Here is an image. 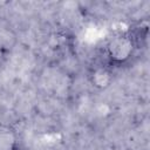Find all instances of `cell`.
<instances>
[{
  "mask_svg": "<svg viewBox=\"0 0 150 150\" xmlns=\"http://www.w3.org/2000/svg\"><path fill=\"white\" fill-rule=\"evenodd\" d=\"M136 46L129 33H118L109 39L105 45V55L111 63L127 62L134 54Z\"/></svg>",
  "mask_w": 150,
  "mask_h": 150,
  "instance_id": "6da1fadb",
  "label": "cell"
},
{
  "mask_svg": "<svg viewBox=\"0 0 150 150\" xmlns=\"http://www.w3.org/2000/svg\"><path fill=\"white\" fill-rule=\"evenodd\" d=\"M0 150H20L18 131L6 123H0Z\"/></svg>",
  "mask_w": 150,
  "mask_h": 150,
  "instance_id": "7a4b0ae2",
  "label": "cell"
},
{
  "mask_svg": "<svg viewBox=\"0 0 150 150\" xmlns=\"http://www.w3.org/2000/svg\"><path fill=\"white\" fill-rule=\"evenodd\" d=\"M90 83L97 89H105L112 82V73L105 66H96L89 74Z\"/></svg>",
  "mask_w": 150,
  "mask_h": 150,
  "instance_id": "3957f363",
  "label": "cell"
},
{
  "mask_svg": "<svg viewBox=\"0 0 150 150\" xmlns=\"http://www.w3.org/2000/svg\"><path fill=\"white\" fill-rule=\"evenodd\" d=\"M15 45H16L15 34L7 28H1L0 29V63L12 52Z\"/></svg>",
  "mask_w": 150,
  "mask_h": 150,
  "instance_id": "277c9868",
  "label": "cell"
}]
</instances>
